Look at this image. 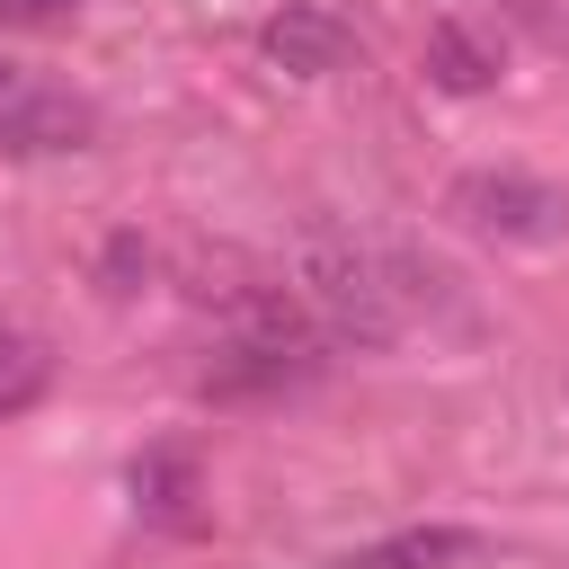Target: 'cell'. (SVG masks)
Instances as JSON below:
<instances>
[{
  "instance_id": "obj_10",
  "label": "cell",
  "mask_w": 569,
  "mask_h": 569,
  "mask_svg": "<svg viewBox=\"0 0 569 569\" xmlns=\"http://www.w3.org/2000/svg\"><path fill=\"white\" fill-rule=\"evenodd\" d=\"M142 267H151L142 231H116V240H107V267H98V276H107V293H133V276H142Z\"/></svg>"
},
{
  "instance_id": "obj_9",
  "label": "cell",
  "mask_w": 569,
  "mask_h": 569,
  "mask_svg": "<svg viewBox=\"0 0 569 569\" xmlns=\"http://www.w3.org/2000/svg\"><path fill=\"white\" fill-rule=\"evenodd\" d=\"M36 391H44V347L18 320H0V409H27Z\"/></svg>"
},
{
  "instance_id": "obj_2",
  "label": "cell",
  "mask_w": 569,
  "mask_h": 569,
  "mask_svg": "<svg viewBox=\"0 0 569 569\" xmlns=\"http://www.w3.org/2000/svg\"><path fill=\"white\" fill-rule=\"evenodd\" d=\"M293 302L311 311V329L329 347H391L400 338V284L347 231H311L293 249Z\"/></svg>"
},
{
  "instance_id": "obj_8",
  "label": "cell",
  "mask_w": 569,
  "mask_h": 569,
  "mask_svg": "<svg viewBox=\"0 0 569 569\" xmlns=\"http://www.w3.org/2000/svg\"><path fill=\"white\" fill-rule=\"evenodd\" d=\"M427 80H436L445 98H480V89L498 80V53H489L462 18H436V27H427Z\"/></svg>"
},
{
  "instance_id": "obj_12",
  "label": "cell",
  "mask_w": 569,
  "mask_h": 569,
  "mask_svg": "<svg viewBox=\"0 0 569 569\" xmlns=\"http://www.w3.org/2000/svg\"><path fill=\"white\" fill-rule=\"evenodd\" d=\"M0 89H18V71H9V62H0Z\"/></svg>"
},
{
  "instance_id": "obj_4",
  "label": "cell",
  "mask_w": 569,
  "mask_h": 569,
  "mask_svg": "<svg viewBox=\"0 0 569 569\" xmlns=\"http://www.w3.org/2000/svg\"><path fill=\"white\" fill-rule=\"evenodd\" d=\"M258 53L284 71V80H329L347 62V18L320 9V0H284L267 27H258Z\"/></svg>"
},
{
  "instance_id": "obj_11",
  "label": "cell",
  "mask_w": 569,
  "mask_h": 569,
  "mask_svg": "<svg viewBox=\"0 0 569 569\" xmlns=\"http://www.w3.org/2000/svg\"><path fill=\"white\" fill-rule=\"evenodd\" d=\"M80 0H0V27H62Z\"/></svg>"
},
{
  "instance_id": "obj_1",
  "label": "cell",
  "mask_w": 569,
  "mask_h": 569,
  "mask_svg": "<svg viewBox=\"0 0 569 569\" xmlns=\"http://www.w3.org/2000/svg\"><path fill=\"white\" fill-rule=\"evenodd\" d=\"M320 329H311V311L284 293V284H258V293H240L231 302V329H222V347H213V365H204V400H258V391H302L311 373H320Z\"/></svg>"
},
{
  "instance_id": "obj_6",
  "label": "cell",
  "mask_w": 569,
  "mask_h": 569,
  "mask_svg": "<svg viewBox=\"0 0 569 569\" xmlns=\"http://www.w3.org/2000/svg\"><path fill=\"white\" fill-rule=\"evenodd\" d=\"M80 142H89V107L80 98L0 89V151H80Z\"/></svg>"
},
{
  "instance_id": "obj_7",
  "label": "cell",
  "mask_w": 569,
  "mask_h": 569,
  "mask_svg": "<svg viewBox=\"0 0 569 569\" xmlns=\"http://www.w3.org/2000/svg\"><path fill=\"white\" fill-rule=\"evenodd\" d=\"M471 560H480V533H462V525H409L391 542H365L347 569H471Z\"/></svg>"
},
{
  "instance_id": "obj_5",
  "label": "cell",
  "mask_w": 569,
  "mask_h": 569,
  "mask_svg": "<svg viewBox=\"0 0 569 569\" xmlns=\"http://www.w3.org/2000/svg\"><path fill=\"white\" fill-rule=\"evenodd\" d=\"M124 489H133V516H142V525H169V533H196V525H204V507H196L204 489H196V462H187L178 445L133 453Z\"/></svg>"
},
{
  "instance_id": "obj_3",
  "label": "cell",
  "mask_w": 569,
  "mask_h": 569,
  "mask_svg": "<svg viewBox=\"0 0 569 569\" xmlns=\"http://www.w3.org/2000/svg\"><path fill=\"white\" fill-rule=\"evenodd\" d=\"M445 213L480 240H507V249H551L569 240V196L551 178H525V169H462Z\"/></svg>"
}]
</instances>
